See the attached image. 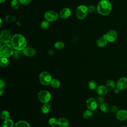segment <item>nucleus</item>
I'll use <instances>...</instances> for the list:
<instances>
[{"label":"nucleus","mask_w":127,"mask_h":127,"mask_svg":"<svg viewBox=\"0 0 127 127\" xmlns=\"http://www.w3.org/2000/svg\"><path fill=\"white\" fill-rule=\"evenodd\" d=\"M51 85L54 88H58L61 85L60 81L57 79H53L51 82Z\"/></svg>","instance_id":"obj_24"},{"label":"nucleus","mask_w":127,"mask_h":127,"mask_svg":"<svg viewBox=\"0 0 127 127\" xmlns=\"http://www.w3.org/2000/svg\"><path fill=\"white\" fill-rule=\"evenodd\" d=\"M117 119L121 121H124L127 120V110L125 109L119 110L116 114Z\"/></svg>","instance_id":"obj_12"},{"label":"nucleus","mask_w":127,"mask_h":127,"mask_svg":"<svg viewBox=\"0 0 127 127\" xmlns=\"http://www.w3.org/2000/svg\"><path fill=\"white\" fill-rule=\"evenodd\" d=\"M11 35L10 32L8 30H4L1 32L0 35V41L3 44H8L11 42Z\"/></svg>","instance_id":"obj_7"},{"label":"nucleus","mask_w":127,"mask_h":127,"mask_svg":"<svg viewBox=\"0 0 127 127\" xmlns=\"http://www.w3.org/2000/svg\"><path fill=\"white\" fill-rule=\"evenodd\" d=\"M88 87L89 88V89H90L91 90H96L97 89V87L98 86L97 83L95 81H94V80L90 81L88 82Z\"/></svg>","instance_id":"obj_26"},{"label":"nucleus","mask_w":127,"mask_h":127,"mask_svg":"<svg viewBox=\"0 0 127 127\" xmlns=\"http://www.w3.org/2000/svg\"><path fill=\"white\" fill-rule=\"evenodd\" d=\"M10 117V114L7 111H3L0 114V118L2 120H5L6 119H9Z\"/></svg>","instance_id":"obj_28"},{"label":"nucleus","mask_w":127,"mask_h":127,"mask_svg":"<svg viewBox=\"0 0 127 127\" xmlns=\"http://www.w3.org/2000/svg\"><path fill=\"white\" fill-rule=\"evenodd\" d=\"M96 100L98 104H100L104 103V98L102 97V96H100V95H99L97 97Z\"/></svg>","instance_id":"obj_33"},{"label":"nucleus","mask_w":127,"mask_h":127,"mask_svg":"<svg viewBox=\"0 0 127 127\" xmlns=\"http://www.w3.org/2000/svg\"><path fill=\"white\" fill-rule=\"evenodd\" d=\"M9 64V61L7 58L0 57V65L2 67H6Z\"/></svg>","instance_id":"obj_23"},{"label":"nucleus","mask_w":127,"mask_h":127,"mask_svg":"<svg viewBox=\"0 0 127 127\" xmlns=\"http://www.w3.org/2000/svg\"><path fill=\"white\" fill-rule=\"evenodd\" d=\"M48 123L51 127H55L58 125V119L55 118H51L49 120Z\"/></svg>","instance_id":"obj_29"},{"label":"nucleus","mask_w":127,"mask_h":127,"mask_svg":"<svg viewBox=\"0 0 127 127\" xmlns=\"http://www.w3.org/2000/svg\"><path fill=\"white\" fill-rule=\"evenodd\" d=\"M111 107L110 106L109 104L105 102L101 104L100 105V109L105 113L109 112L111 110Z\"/></svg>","instance_id":"obj_17"},{"label":"nucleus","mask_w":127,"mask_h":127,"mask_svg":"<svg viewBox=\"0 0 127 127\" xmlns=\"http://www.w3.org/2000/svg\"><path fill=\"white\" fill-rule=\"evenodd\" d=\"M39 100L43 103H48L51 99V93L47 90H41L37 95Z\"/></svg>","instance_id":"obj_5"},{"label":"nucleus","mask_w":127,"mask_h":127,"mask_svg":"<svg viewBox=\"0 0 127 127\" xmlns=\"http://www.w3.org/2000/svg\"><path fill=\"white\" fill-rule=\"evenodd\" d=\"M14 48L11 45L4 44L0 47V57L8 58L14 54Z\"/></svg>","instance_id":"obj_3"},{"label":"nucleus","mask_w":127,"mask_h":127,"mask_svg":"<svg viewBox=\"0 0 127 127\" xmlns=\"http://www.w3.org/2000/svg\"><path fill=\"white\" fill-rule=\"evenodd\" d=\"M92 111L89 109L86 110L83 113V117L84 119H88L92 117Z\"/></svg>","instance_id":"obj_27"},{"label":"nucleus","mask_w":127,"mask_h":127,"mask_svg":"<svg viewBox=\"0 0 127 127\" xmlns=\"http://www.w3.org/2000/svg\"><path fill=\"white\" fill-rule=\"evenodd\" d=\"M4 92V90L3 88H0V96H2Z\"/></svg>","instance_id":"obj_40"},{"label":"nucleus","mask_w":127,"mask_h":127,"mask_svg":"<svg viewBox=\"0 0 127 127\" xmlns=\"http://www.w3.org/2000/svg\"><path fill=\"white\" fill-rule=\"evenodd\" d=\"M107 42H108V41L103 36L102 37H100L99 39H98L97 40V44L98 46L100 47H105L107 44Z\"/></svg>","instance_id":"obj_18"},{"label":"nucleus","mask_w":127,"mask_h":127,"mask_svg":"<svg viewBox=\"0 0 127 127\" xmlns=\"http://www.w3.org/2000/svg\"><path fill=\"white\" fill-rule=\"evenodd\" d=\"M14 127H31L29 124L25 121H19L16 123Z\"/></svg>","instance_id":"obj_21"},{"label":"nucleus","mask_w":127,"mask_h":127,"mask_svg":"<svg viewBox=\"0 0 127 127\" xmlns=\"http://www.w3.org/2000/svg\"><path fill=\"white\" fill-rule=\"evenodd\" d=\"M97 93L100 96H104L107 94L108 88L106 87V85H101L97 87L96 89Z\"/></svg>","instance_id":"obj_13"},{"label":"nucleus","mask_w":127,"mask_h":127,"mask_svg":"<svg viewBox=\"0 0 127 127\" xmlns=\"http://www.w3.org/2000/svg\"><path fill=\"white\" fill-rule=\"evenodd\" d=\"M120 91H121V90H120L119 89H118V88H117V87L114 89V92H115V93H119Z\"/></svg>","instance_id":"obj_39"},{"label":"nucleus","mask_w":127,"mask_h":127,"mask_svg":"<svg viewBox=\"0 0 127 127\" xmlns=\"http://www.w3.org/2000/svg\"><path fill=\"white\" fill-rule=\"evenodd\" d=\"M59 16V14L54 10H49L47 11L45 13L44 15L45 20L49 22H54L56 21Z\"/></svg>","instance_id":"obj_8"},{"label":"nucleus","mask_w":127,"mask_h":127,"mask_svg":"<svg viewBox=\"0 0 127 127\" xmlns=\"http://www.w3.org/2000/svg\"><path fill=\"white\" fill-rule=\"evenodd\" d=\"M20 51H18V50H16V51H14L13 54H14V56L15 58H19L20 56V55H21Z\"/></svg>","instance_id":"obj_37"},{"label":"nucleus","mask_w":127,"mask_h":127,"mask_svg":"<svg viewBox=\"0 0 127 127\" xmlns=\"http://www.w3.org/2000/svg\"><path fill=\"white\" fill-rule=\"evenodd\" d=\"M4 19L6 21L10 22L14 21L15 20V17L14 16L10 15H7L5 16Z\"/></svg>","instance_id":"obj_32"},{"label":"nucleus","mask_w":127,"mask_h":127,"mask_svg":"<svg viewBox=\"0 0 127 127\" xmlns=\"http://www.w3.org/2000/svg\"><path fill=\"white\" fill-rule=\"evenodd\" d=\"M22 53L25 56L27 57H30L34 56L36 54V52L35 50L30 47H26L22 51Z\"/></svg>","instance_id":"obj_15"},{"label":"nucleus","mask_w":127,"mask_h":127,"mask_svg":"<svg viewBox=\"0 0 127 127\" xmlns=\"http://www.w3.org/2000/svg\"><path fill=\"white\" fill-rule=\"evenodd\" d=\"M71 15V11L68 8H63L60 13V16L62 19H66Z\"/></svg>","instance_id":"obj_14"},{"label":"nucleus","mask_w":127,"mask_h":127,"mask_svg":"<svg viewBox=\"0 0 127 127\" xmlns=\"http://www.w3.org/2000/svg\"><path fill=\"white\" fill-rule=\"evenodd\" d=\"M112 10V5L108 0H101L97 5V11L102 15L109 14Z\"/></svg>","instance_id":"obj_2"},{"label":"nucleus","mask_w":127,"mask_h":127,"mask_svg":"<svg viewBox=\"0 0 127 127\" xmlns=\"http://www.w3.org/2000/svg\"><path fill=\"white\" fill-rule=\"evenodd\" d=\"M5 1V0H0V3H2V2H3Z\"/></svg>","instance_id":"obj_41"},{"label":"nucleus","mask_w":127,"mask_h":127,"mask_svg":"<svg viewBox=\"0 0 127 127\" xmlns=\"http://www.w3.org/2000/svg\"></svg>","instance_id":"obj_44"},{"label":"nucleus","mask_w":127,"mask_h":127,"mask_svg":"<svg viewBox=\"0 0 127 127\" xmlns=\"http://www.w3.org/2000/svg\"><path fill=\"white\" fill-rule=\"evenodd\" d=\"M54 46L56 49L60 50V49H62L64 48V44L63 42L58 41V42H57L56 43H55Z\"/></svg>","instance_id":"obj_30"},{"label":"nucleus","mask_w":127,"mask_h":127,"mask_svg":"<svg viewBox=\"0 0 127 127\" xmlns=\"http://www.w3.org/2000/svg\"><path fill=\"white\" fill-rule=\"evenodd\" d=\"M103 36L107 39L108 42L112 43L117 40L118 35L117 32L115 30H111L108 31L106 34H104Z\"/></svg>","instance_id":"obj_9"},{"label":"nucleus","mask_w":127,"mask_h":127,"mask_svg":"<svg viewBox=\"0 0 127 127\" xmlns=\"http://www.w3.org/2000/svg\"><path fill=\"white\" fill-rule=\"evenodd\" d=\"M58 125L60 127H68L69 126V122L68 120L65 118H60L58 119Z\"/></svg>","instance_id":"obj_16"},{"label":"nucleus","mask_w":127,"mask_h":127,"mask_svg":"<svg viewBox=\"0 0 127 127\" xmlns=\"http://www.w3.org/2000/svg\"><path fill=\"white\" fill-rule=\"evenodd\" d=\"M95 10V7L94 5H90L88 6V12H91V13H92Z\"/></svg>","instance_id":"obj_36"},{"label":"nucleus","mask_w":127,"mask_h":127,"mask_svg":"<svg viewBox=\"0 0 127 127\" xmlns=\"http://www.w3.org/2000/svg\"><path fill=\"white\" fill-rule=\"evenodd\" d=\"M127 127V126H123V127Z\"/></svg>","instance_id":"obj_43"},{"label":"nucleus","mask_w":127,"mask_h":127,"mask_svg":"<svg viewBox=\"0 0 127 127\" xmlns=\"http://www.w3.org/2000/svg\"><path fill=\"white\" fill-rule=\"evenodd\" d=\"M88 12V7L85 5H81L76 8V15L78 19L82 20L86 17Z\"/></svg>","instance_id":"obj_6"},{"label":"nucleus","mask_w":127,"mask_h":127,"mask_svg":"<svg viewBox=\"0 0 127 127\" xmlns=\"http://www.w3.org/2000/svg\"><path fill=\"white\" fill-rule=\"evenodd\" d=\"M51 109V106L48 103H44L41 107V111L43 114H48Z\"/></svg>","instance_id":"obj_22"},{"label":"nucleus","mask_w":127,"mask_h":127,"mask_svg":"<svg viewBox=\"0 0 127 127\" xmlns=\"http://www.w3.org/2000/svg\"><path fill=\"white\" fill-rule=\"evenodd\" d=\"M86 104L88 109L92 111L95 110L98 107V103L96 100L92 97L88 98L86 101Z\"/></svg>","instance_id":"obj_10"},{"label":"nucleus","mask_w":127,"mask_h":127,"mask_svg":"<svg viewBox=\"0 0 127 127\" xmlns=\"http://www.w3.org/2000/svg\"><path fill=\"white\" fill-rule=\"evenodd\" d=\"M116 87L120 90H124L127 88V78L122 77L119 79L116 83Z\"/></svg>","instance_id":"obj_11"},{"label":"nucleus","mask_w":127,"mask_h":127,"mask_svg":"<svg viewBox=\"0 0 127 127\" xmlns=\"http://www.w3.org/2000/svg\"><path fill=\"white\" fill-rule=\"evenodd\" d=\"M40 82L44 85H48L51 84L52 79L51 75L47 71L42 72L39 76Z\"/></svg>","instance_id":"obj_4"},{"label":"nucleus","mask_w":127,"mask_h":127,"mask_svg":"<svg viewBox=\"0 0 127 127\" xmlns=\"http://www.w3.org/2000/svg\"><path fill=\"white\" fill-rule=\"evenodd\" d=\"M10 44L14 49L18 51H23L27 47L25 38L20 34H15L12 37Z\"/></svg>","instance_id":"obj_1"},{"label":"nucleus","mask_w":127,"mask_h":127,"mask_svg":"<svg viewBox=\"0 0 127 127\" xmlns=\"http://www.w3.org/2000/svg\"><path fill=\"white\" fill-rule=\"evenodd\" d=\"M19 0H12L11 1V6L13 9H17L20 6Z\"/></svg>","instance_id":"obj_25"},{"label":"nucleus","mask_w":127,"mask_h":127,"mask_svg":"<svg viewBox=\"0 0 127 127\" xmlns=\"http://www.w3.org/2000/svg\"><path fill=\"white\" fill-rule=\"evenodd\" d=\"M14 123L12 120L8 119L4 120L1 124V127H13Z\"/></svg>","instance_id":"obj_20"},{"label":"nucleus","mask_w":127,"mask_h":127,"mask_svg":"<svg viewBox=\"0 0 127 127\" xmlns=\"http://www.w3.org/2000/svg\"><path fill=\"white\" fill-rule=\"evenodd\" d=\"M32 0H19L20 4L22 5H27L30 3Z\"/></svg>","instance_id":"obj_35"},{"label":"nucleus","mask_w":127,"mask_h":127,"mask_svg":"<svg viewBox=\"0 0 127 127\" xmlns=\"http://www.w3.org/2000/svg\"><path fill=\"white\" fill-rule=\"evenodd\" d=\"M50 26L49 22L47 20H44L41 23V27L43 29H47Z\"/></svg>","instance_id":"obj_31"},{"label":"nucleus","mask_w":127,"mask_h":127,"mask_svg":"<svg viewBox=\"0 0 127 127\" xmlns=\"http://www.w3.org/2000/svg\"><path fill=\"white\" fill-rule=\"evenodd\" d=\"M106 87L110 90H114L116 88V83L111 79H108L106 82Z\"/></svg>","instance_id":"obj_19"},{"label":"nucleus","mask_w":127,"mask_h":127,"mask_svg":"<svg viewBox=\"0 0 127 127\" xmlns=\"http://www.w3.org/2000/svg\"><path fill=\"white\" fill-rule=\"evenodd\" d=\"M5 86V82L2 79L0 80V88H3Z\"/></svg>","instance_id":"obj_38"},{"label":"nucleus","mask_w":127,"mask_h":127,"mask_svg":"<svg viewBox=\"0 0 127 127\" xmlns=\"http://www.w3.org/2000/svg\"><path fill=\"white\" fill-rule=\"evenodd\" d=\"M1 25H2V20L1 19H0V27L1 26Z\"/></svg>","instance_id":"obj_42"},{"label":"nucleus","mask_w":127,"mask_h":127,"mask_svg":"<svg viewBox=\"0 0 127 127\" xmlns=\"http://www.w3.org/2000/svg\"><path fill=\"white\" fill-rule=\"evenodd\" d=\"M111 110L112 113H113L114 114H116L119 111V110L117 106H116L115 105H114V106H112V107L111 108Z\"/></svg>","instance_id":"obj_34"}]
</instances>
